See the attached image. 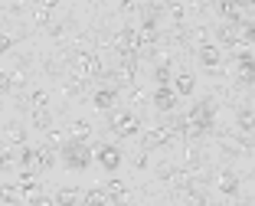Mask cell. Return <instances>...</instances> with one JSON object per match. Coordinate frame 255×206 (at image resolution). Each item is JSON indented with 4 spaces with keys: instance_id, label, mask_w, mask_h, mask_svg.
Listing matches in <instances>:
<instances>
[{
    "instance_id": "obj_9",
    "label": "cell",
    "mask_w": 255,
    "mask_h": 206,
    "mask_svg": "<svg viewBox=\"0 0 255 206\" xmlns=\"http://www.w3.org/2000/svg\"><path fill=\"white\" fill-rule=\"evenodd\" d=\"M203 62H206V66H216L219 62V49L216 46H203Z\"/></svg>"
},
{
    "instance_id": "obj_6",
    "label": "cell",
    "mask_w": 255,
    "mask_h": 206,
    "mask_svg": "<svg viewBox=\"0 0 255 206\" xmlns=\"http://www.w3.org/2000/svg\"><path fill=\"white\" fill-rule=\"evenodd\" d=\"M154 102H157V108H173V92L170 89H157Z\"/></svg>"
},
{
    "instance_id": "obj_8",
    "label": "cell",
    "mask_w": 255,
    "mask_h": 206,
    "mask_svg": "<svg viewBox=\"0 0 255 206\" xmlns=\"http://www.w3.org/2000/svg\"><path fill=\"white\" fill-rule=\"evenodd\" d=\"M177 92H180V95H190V92H193V76H177Z\"/></svg>"
},
{
    "instance_id": "obj_4",
    "label": "cell",
    "mask_w": 255,
    "mask_h": 206,
    "mask_svg": "<svg viewBox=\"0 0 255 206\" xmlns=\"http://www.w3.org/2000/svg\"><path fill=\"white\" fill-rule=\"evenodd\" d=\"M92 105H95V108H102V111H108V108L115 105V92H108V89H98L95 95H92Z\"/></svg>"
},
{
    "instance_id": "obj_7",
    "label": "cell",
    "mask_w": 255,
    "mask_h": 206,
    "mask_svg": "<svg viewBox=\"0 0 255 206\" xmlns=\"http://www.w3.org/2000/svg\"><path fill=\"white\" fill-rule=\"evenodd\" d=\"M89 134H92V124L89 121H75L72 124V137H75V141H85Z\"/></svg>"
},
{
    "instance_id": "obj_11",
    "label": "cell",
    "mask_w": 255,
    "mask_h": 206,
    "mask_svg": "<svg viewBox=\"0 0 255 206\" xmlns=\"http://www.w3.org/2000/svg\"><path fill=\"white\" fill-rule=\"evenodd\" d=\"M10 46H13V39H10V36H3V33H0V53H7Z\"/></svg>"
},
{
    "instance_id": "obj_12",
    "label": "cell",
    "mask_w": 255,
    "mask_h": 206,
    "mask_svg": "<svg viewBox=\"0 0 255 206\" xmlns=\"http://www.w3.org/2000/svg\"><path fill=\"white\" fill-rule=\"evenodd\" d=\"M0 154H3V151H0Z\"/></svg>"
},
{
    "instance_id": "obj_2",
    "label": "cell",
    "mask_w": 255,
    "mask_h": 206,
    "mask_svg": "<svg viewBox=\"0 0 255 206\" xmlns=\"http://www.w3.org/2000/svg\"><path fill=\"white\" fill-rule=\"evenodd\" d=\"M95 160L105 170H115L121 164V151H118V147H112V144H102V147H95Z\"/></svg>"
},
{
    "instance_id": "obj_1",
    "label": "cell",
    "mask_w": 255,
    "mask_h": 206,
    "mask_svg": "<svg viewBox=\"0 0 255 206\" xmlns=\"http://www.w3.org/2000/svg\"><path fill=\"white\" fill-rule=\"evenodd\" d=\"M92 157H95V151H89V147H85V141H75V137H72V141L66 144V157H62V160H66V167H75V170H79V167H89Z\"/></svg>"
},
{
    "instance_id": "obj_10",
    "label": "cell",
    "mask_w": 255,
    "mask_h": 206,
    "mask_svg": "<svg viewBox=\"0 0 255 206\" xmlns=\"http://www.w3.org/2000/svg\"><path fill=\"white\" fill-rule=\"evenodd\" d=\"M219 190H223V193H233L236 190V177L233 174H223V177H219Z\"/></svg>"
},
{
    "instance_id": "obj_3",
    "label": "cell",
    "mask_w": 255,
    "mask_h": 206,
    "mask_svg": "<svg viewBox=\"0 0 255 206\" xmlns=\"http://www.w3.org/2000/svg\"><path fill=\"white\" fill-rule=\"evenodd\" d=\"M112 128L118 131V134H134L137 121H134L131 111H112Z\"/></svg>"
},
{
    "instance_id": "obj_5",
    "label": "cell",
    "mask_w": 255,
    "mask_h": 206,
    "mask_svg": "<svg viewBox=\"0 0 255 206\" xmlns=\"http://www.w3.org/2000/svg\"><path fill=\"white\" fill-rule=\"evenodd\" d=\"M82 203V193L79 190H59L56 193V206H79Z\"/></svg>"
}]
</instances>
